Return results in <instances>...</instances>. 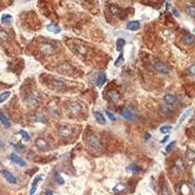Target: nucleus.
<instances>
[{"label": "nucleus", "instance_id": "1", "mask_svg": "<svg viewBox=\"0 0 195 195\" xmlns=\"http://www.w3.org/2000/svg\"><path fill=\"white\" fill-rule=\"evenodd\" d=\"M87 141L88 143L95 149H101L102 148V141H101L100 138L96 134H90L87 137Z\"/></svg>", "mask_w": 195, "mask_h": 195}, {"label": "nucleus", "instance_id": "2", "mask_svg": "<svg viewBox=\"0 0 195 195\" xmlns=\"http://www.w3.org/2000/svg\"><path fill=\"white\" fill-rule=\"evenodd\" d=\"M39 50L45 56H51L56 53V48L50 43H41L39 45Z\"/></svg>", "mask_w": 195, "mask_h": 195}, {"label": "nucleus", "instance_id": "3", "mask_svg": "<svg viewBox=\"0 0 195 195\" xmlns=\"http://www.w3.org/2000/svg\"><path fill=\"white\" fill-rule=\"evenodd\" d=\"M73 134V130L68 125H62L59 127V135L62 138H69Z\"/></svg>", "mask_w": 195, "mask_h": 195}, {"label": "nucleus", "instance_id": "4", "mask_svg": "<svg viewBox=\"0 0 195 195\" xmlns=\"http://www.w3.org/2000/svg\"><path fill=\"white\" fill-rule=\"evenodd\" d=\"M154 68H155L158 72L163 73V74H167V73H169V71H170L169 66H168L165 62H160V61L156 62L155 64H154Z\"/></svg>", "mask_w": 195, "mask_h": 195}, {"label": "nucleus", "instance_id": "5", "mask_svg": "<svg viewBox=\"0 0 195 195\" xmlns=\"http://www.w3.org/2000/svg\"><path fill=\"white\" fill-rule=\"evenodd\" d=\"M67 109H68L71 113H73V114H77V113H79L81 111L82 105L77 102H69L67 103Z\"/></svg>", "mask_w": 195, "mask_h": 195}, {"label": "nucleus", "instance_id": "6", "mask_svg": "<svg viewBox=\"0 0 195 195\" xmlns=\"http://www.w3.org/2000/svg\"><path fill=\"white\" fill-rule=\"evenodd\" d=\"M50 87L54 89L55 91H62L66 88V85L62 81L59 80V79L53 78L51 80V83H50Z\"/></svg>", "mask_w": 195, "mask_h": 195}, {"label": "nucleus", "instance_id": "7", "mask_svg": "<svg viewBox=\"0 0 195 195\" xmlns=\"http://www.w3.org/2000/svg\"><path fill=\"white\" fill-rule=\"evenodd\" d=\"M58 71L61 74H62V75H70L72 73V68L68 64L64 62V64H62L61 66H59Z\"/></svg>", "mask_w": 195, "mask_h": 195}, {"label": "nucleus", "instance_id": "8", "mask_svg": "<svg viewBox=\"0 0 195 195\" xmlns=\"http://www.w3.org/2000/svg\"><path fill=\"white\" fill-rule=\"evenodd\" d=\"M1 174H2V176H3L4 179H5L7 182H9V184H17L16 177L13 174H12L11 172H9V171H7V170H2L1 171Z\"/></svg>", "mask_w": 195, "mask_h": 195}, {"label": "nucleus", "instance_id": "9", "mask_svg": "<svg viewBox=\"0 0 195 195\" xmlns=\"http://www.w3.org/2000/svg\"><path fill=\"white\" fill-rule=\"evenodd\" d=\"M163 100H164L166 105H175L176 103H178V98L176 97V96L172 95V94H167V95H165L164 98H163Z\"/></svg>", "mask_w": 195, "mask_h": 195}, {"label": "nucleus", "instance_id": "10", "mask_svg": "<svg viewBox=\"0 0 195 195\" xmlns=\"http://www.w3.org/2000/svg\"><path fill=\"white\" fill-rule=\"evenodd\" d=\"M10 158H11V160L17 165H20V166H21V167H25V166L26 165L25 161L23 160V158H21L20 156L16 153H12L10 155Z\"/></svg>", "mask_w": 195, "mask_h": 195}, {"label": "nucleus", "instance_id": "11", "mask_svg": "<svg viewBox=\"0 0 195 195\" xmlns=\"http://www.w3.org/2000/svg\"><path fill=\"white\" fill-rule=\"evenodd\" d=\"M35 145H36V147L38 149H40V150H47V149L49 148V145H48L47 141H45L44 139H41V138L36 139Z\"/></svg>", "mask_w": 195, "mask_h": 195}, {"label": "nucleus", "instance_id": "12", "mask_svg": "<svg viewBox=\"0 0 195 195\" xmlns=\"http://www.w3.org/2000/svg\"><path fill=\"white\" fill-rule=\"evenodd\" d=\"M182 42L184 44L187 45V46H190V45H193L195 43V36L193 34H185L184 37H182Z\"/></svg>", "mask_w": 195, "mask_h": 195}, {"label": "nucleus", "instance_id": "13", "mask_svg": "<svg viewBox=\"0 0 195 195\" xmlns=\"http://www.w3.org/2000/svg\"><path fill=\"white\" fill-rule=\"evenodd\" d=\"M107 97L108 100L112 103H117L119 101V94L114 90L108 91L107 94Z\"/></svg>", "mask_w": 195, "mask_h": 195}, {"label": "nucleus", "instance_id": "14", "mask_svg": "<svg viewBox=\"0 0 195 195\" xmlns=\"http://www.w3.org/2000/svg\"><path fill=\"white\" fill-rule=\"evenodd\" d=\"M120 115H121L124 119L130 120V121L134 120V118H135L133 113L130 111L129 109H127V108H123V109H121V111H120Z\"/></svg>", "mask_w": 195, "mask_h": 195}, {"label": "nucleus", "instance_id": "15", "mask_svg": "<svg viewBox=\"0 0 195 195\" xmlns=\"http://www.w3.org/2000/svg\"><path fill=\"white\" fill-rule=\"evenodd\" d=\"M175 164H176V169H177L179 174H182V173H184L185 166H184V161H182V158H178V159L176 160Z\"/></svg>", "mask_w": 195, "mask_h": 195}, {"label": "nucleus", "instance_id": "16", "mask_svg": "<svg viewBox=\"0 0 195 195\" xmlns=\"http://www.w3.org/2000/svg\"><path fill=\"white\" fill-rule=\"evenodd\" d=\"M26 103L29 105H31V107H34V105H38V103H39V98H37L36 94L33 93L32 95L28 96V98L26 99Z\"/></svg>", "mask_w": 195, "mask_h": 195}, {"label": "nucleus", "instance_id": "17", "mask_svg": "<svg viewBox=\"0 0 195 195\" xmlns=\"http://www.w3.org/2000/svg\"><path fill=\"white\" fill-rule=\"evenodd\" d=\"M139 27H141V23H139V21H132L127 23V28L130 30L136 31L138 30Z\"/></svg>", "mask_w": 195, "mask_h": 195}, {"label": "nucleus", "instance_id": "18", "mask_svg": "<svg viewBox=\"0 0 195 195\" xmlns=\"http://www.w3.org/2000/svg\"><path fill=\"white\" fill-rule=\"evenodd\" d=\"M0 122H1L2 125H3L6 129L10 128V126H11L10 121H9L8 117H7L3 112H0Z\"/></svg>", "mask_w": 195, "mask_h": 195}, {"label": "nucleus", "instance_id": "19", "mask_svg": "<svg viewBox=\"0 0 195 195\" xmlns=\"http://www.w3.org/2000/svg\"><path fill=\"white\" fill-rule=\"evenodd\" d=\"M47 29H48V31H50V32H52V33H55V34L60 33L62 31V28L58 25H56V23H50V25H48Z\"/></svg>", "mask_w": 195, "mask_h": 195}, {"label": "nucleus", "instance_id": "20", "mask_svg": "<svg viewBox=\"0 0 195 195\" xmlns=\"http://www.w3.org/2000/svg\"><path fill=\"white\" fill-rule=\"evenodd\" d=\"M94 115H95V118L98 121V123H100L102 125L105 124V118L103 115V113H101L100 111H96L95 113H94Z\"/></svg>", "mask_w": 195, "mask_h": 195}, {"label": "nucleus", "instance_id": "21", "mask_svg": "<svg viewBox=\"0 0 195 195\" xmlns=\"http://www.w3.org/2000/svg\"><path fill=\"white\" fill-rule=\"evenodd\" d=\"M105 81H107V75H105V73H100L98 76V79H97V86L102 87L103 84H105Z\"/></svg>", "mask_w": 195, "mask_h": 195}, {"label": "nucleus", "instance_id": "22", "mask_svg": "<svg viewBox=\"0 0 195 195\" xmlns=\"http://www.w3.org/2000/svg\"><path fill=\"white\" fill-rule=\"evenodd\" d=\"M192 111V109H187V110H185V111L184 112V114L180 116V118L179 119V123H178V127L180 126L185 121V119L187 118V117L189 116V114H190V112Z\"/></svg>", "mask_w": 195, "mask_h": 195}, {"label": "nucleus", "instance_id": "23", "mask_svg": "<svg viewBox=\"0 0 195 195\" xmlns=\"http://www.w3.org/2000/svg\"><path fill=\"white\" fill-rule=\"evenodd\" d=\"M127 172H133V173H138L139 171H141V167L136 164H130L128 167L126 168Z\"/></svg>", "mask_w": 195, "mask_h": 195}, {"label": "nucleus", "instance_id": "24", "mask_svg": "<svg viewBox=\"0 0 195 195\" xmlns=\"http://www.w3.org/2000/svg\"><path fill=\"white\" fill-rule=\"evenodd\" d=\"M12 20H13L12 16L8 15V14H5V15L1 17V23H3V25H9V23H12Z\"/></svg>", "mask_w": 195, "mask_h": 195}, {"label": "nucleus", "instance_id": "25", "mask_svg": "<svg viewBox=\"0 0 195 195\" xmlns=\"http://www.w3.org/2000/svg\"><path fill=\"white\" fill-rule=\"evenodd\" d=\"M185 13L189 17H191V18H195V6L193 5L187 6L186 8H185Z\"/></svg>", "mask_w": 195, "mask_h": 195}, {"label": "nucleus", "instance_id": "26", "mask_svg": "<svg viewBox=\"0 0 195 195\" xmlns=\"http://www.w3.org/2000/svg\"><path fill=\"white\" fill-rule=\"evenodd\" d=\"M125 43H126V41H125V39H123V38H118L116 41V49L118 52H121L122 49H123V47L125 46Z\"/></svg>", "mask_w": 195, "mask_h": 195}, {"label": "nucleus", "instance_id": "27", "mask_svg": "<svg viewBox=\"0 0 195 195\" xmlns=\"http://www.w3.org/2000/svg\"><path fill=\"white\" fill-rule=\"evenodd\" d=\"M109 11L111 12L113 15H118L121 13V8L117 5H110L109 6Z\"/></svg>", "mask_w": 195, "mask_h": 195}, {"label": "nucleus", "instance_id": "28", "mask_svg": "<svg viewBox=\"0 0 195 195\" xmlns=\"http://www.w3.org/2000/svg\"><path fill=\"white\" fill-rule=\"evenodd\" d=\"M186 158L190 161H193L195 159V151L190 148H187L186 150Z\"/></svg>", "mask_w": 195, "mask_h": 195}, {"label": "nucleus", "instance_id": "29", "mask_svg": "<svg viewBox=\"0 0 195 195\" xmlns=\"http://www.w3.org/2000/svg\"><path fill=\"white\" fill-rule=\"evenodd\" d=\"M11 93L8 92V91H6V92H3L2 94H0V103H4L5 101L10 97Z\"/></svg>", "mask_w": 195, "mask_h": 195}, {"label": "nucleus", "instance_id": "30", "mask_svg": "<svg viewBox=\"0 0 195 195\" xmlns=\"http://www.w3.org/2000/svg\"><path fill=\"white\" fill-rule=\"evenodd\" d=\"M161 195H172V192H171V190L169 188V186H168L167 184H163V187H162V192H161Z\"/></svg>", "mask_w": 195, "mask_h": 195}, {"label": "nucleus", "instance_id": "31", "mask_svg": "<svg viewBox=\"0 0 195 195\" xmlns=\"http://www.w3.org/2000/svg\"><path fill=\"white\" fill-rule=\"evenodd\" d=\"M126 188V185L123 184H118L116 185V186L114 187V191L116 192V193H118V192H121V191H123V190Z\"/></svg>", "mask_w": 195, "mask_h": 195}, {"label": "nucleus", "instance_id": "32", "mask_svg": "<svg viewBox=\"0 0 195 195\" xmlns=\"http://www.w3.org/2000/svg\"><path fill=\"white\" fill-rule=\"evenodd\" d=\"M7 39H8V33H7L5 30L0 29V40L6 41Z\"/></svg>", "mask_w": 195, "mask_h": 195}, {"label": "nucleus", "instance_id": "33", "mask_svg": "<svg viewBox=\"0 0 195 195\" xmlns=\"http://www.w3.org/2000/svg\"><path fill=\"white\" fill-rule=\"evenodd\" d=\"M76 50L79 53H80V54H82V55H85L86 53H87V49H86V48L84 47L83 45H77V46H76Z\"/></svg>", "mask_w": 195, "mask_h": 195}, {"label": "nucleus", "instance_id": "34", "mask_svg": "<svg viewBox=\"0 0 195 195\" xmlns=\"http://www.w3.org/2000/svg\"><path fill=\"white\" fill-rule=\"evenodd\" d=\"M171 129H172V126H168V125H165V126H162L160 128V132L162 134H167V133H169Z\"/></svg>", "mask_w": 195, "mask_h": 195}, {"label": "nucleus", "instance_id": "35", "mask_svg": "<svg viewBox=\"0 0 195 195\" xmlns=\"http://www.w3.org/2000/svg\"><path fill=\"white\" fill-rule=\"evenodd\" d=\"M123 59H124V58H123V54H120V55H119V57L117 58V60L114 62V66H119L120 64H121L122 62H123V61H124Z\"/></svg>", "mask_w": 195, "mask_h": 195}, {"label": "nucleus", "instance_id": "36", "mask_svg": "<svg viewBox=\"0 0 195 195\" xmlns=\"http://www.w3.org/2000/svg\"><path fill=\"white\" fill-rule=\"evenodd\" d=\"M55 180H56V182L59 184H64V180L62 179V178L58 174V173H55Z\"/></svg>", "mask_w": 195, "mask_h": 195}, {"label": "nucleus", "instance_id": "37", "mask_svg": "<svg viewBox=\"0 0 195 195\" xmlns=\"http://www.w3.org/2000/svg\"><path fill=\"white\" fill-rule=\"evenodd\" d=\"M20 134L21 135V137H23V139H25V141H29V136H28V134L26 133L25 131H23V130H21V131H20Z\"/></svg>", "mask_w": 195, "mask_h": 195}, {"label": "nucleus", "instance_id": "38", "mask_svg": "<svg viewBox=\"0 0 195 195\" xmlns=\"http://www.w3.org/2000/svg\"><path fill=\"white\" fill-rule=\"evenodd\" d=\"M175 145H176V141H172V143H170L169 144L167 145V147H166V151L167 152H170V151H172V149L175 147Z\"/></svg>", "mask_w": 195, "mask_h": 195}, {"label": "nucleus", "instance_id": "39", "mask_svg": "<svg viewBox=\"0 0 195 195\" xmlns=\"http://www.w3.org/2000/svg\"><path fill=\"white\" fill-rule=\"evenodd\" d=\"M187 71H188L189 74H191V75H195V64H191V66L188 67Z\"/></svg>", "mask_w": 195, "mask_h": 195}, {"label": "nucleus", "instance_id": "40", "mask_svg": "<svg viewBox=\"0 0 195 195\" xmlns=\"http://www.w3.org/2000/svg\"><path fill=\"white\" fill-rule=\"evenodd\" d=\"M105 113H107V116L110 120H111V121H115V120H116V118H115V116H114V114H113V113H111L110 111H107Z\"/></svg>", "mask_w": 195, "mask_h": 195}, {"label": "nucleus", "instance_id": "41", "mask_svg": "<svg viewBox=\"0 0 195 195\" xmlns=\"http://www.w3.org/2000/svg\"><path fill=\"white\" fill-rule=\"evenodd\" d=\"M36 189H37V185H32V187H31V189H30L29 194H30V195H33V194L35 193Z\"/></svg>", "mask_w": 195, "mask_h": 195}, {"label": "nucleus", "instance_id": "42", "mask_svg": "<svg viewBox=\"0 0 195 195\" xmlns=\"http://www.w3.org/2000/svg\"><path fill=\"white\" fill-rule=\"evenodd\" d=\"M41 180V176H38L37 178H36V179L33 180V184H32V185H37V184H38V182H39V180Z\"/></svg>", "mask_w": 195, "mask_h": 195}, {"label": "nucleus", "instance_id": "43", "mask_svg": "<svg viewBox=\"0 0 195 195\" xmlns=\"http://www.w3.org/2000/svg\"><path fill=\"white\" fill-rule=\"evenodd\" d=\"M190 189H191V191L193 192V194H195V182L190 184Z\"/></svg>", "mask_w": 195, "mask_h": 195}, {"label": "nucleus", "instance_id": "44", "mask_svg": "<svg viewBox=\"0 0 195 195\" xmlns=\"http://www.w3.org/2000/svg\"><path fill=\"white\" fill-rule=\"evenodd\" d=\"M173 14H174L176 17H180V14H179V12H178L177 9H173Z\"/></svg>", "mask_w": 195, "mask_h": 195}, {"label": "nucleus", "instance_id": "45", "mask_svg": "<svg viewBox=\"0 0 195 195\" xmlns=\"http://www.w3.org/2000/svg\"><path fill=\"white\" fill-rule=\"evenodd\" d=\"M45 195H53V191L51 189H47L46 191H45Z\"/></svg>", "mask_w": 195, "mask_h": 195}, {"label": "nucleus", "instance_id": "46", "mask_svg": "<svg viewBox=\"0 0 195 195\" xmlns=\"http://www.w3.org/2000/svg\"><path fill=\"white\" fill-rule=\"evenodd\" d=\"M4 146H5V143H4V141L0 139V149H1V148H3Z\"/></svg>", "mask_w": 195, "mask_h": 195}, {"label": "nucleus", "instance_id": "47", "mask_svg": "<svg viewBox=\"0 0 195 195\" xmlns=\"http://www.w3.org/2000/svg\"><path fill=\"white\" fill-rule=\"evenodd\" d=\"M168 138H169V137L167 136V137H166V138H165L164 139H162V141H161V143H165V141H167V139H168Z\"/></svg>", "mask_w": 195, "mask_h": 195}, {"label": "nucleus", "instance_id": "48", "mask_svg": "<svg viewBox=\"0 0 195 195\" xmlns=\"http://www.w3.org/2000/svg\"><path fill=\"white\" fill-rule=\"evenodd\" d=\"M25 1H30V0H25Z\"/></svg>", "mask_w": 195, "mask_h": 195}]
</instances>
